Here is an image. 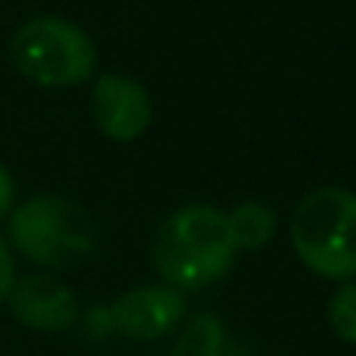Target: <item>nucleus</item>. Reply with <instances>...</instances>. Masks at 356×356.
<instances>
[{"label":"nucleus","mask_w":356,"mask_h":356,"mask_svg":"<svg viewBox=\"0 0 356 356\" xmlns=\"http://www.w3.org/2000/svg\"><path fill=\"white\" fill-rule=\"evenodd\" d=\"M4 224V241L11 245L15 259H25L46 273H63L88 262L98 252L102 238L95 213L63 193L25 196L22 203H15Z\"/></svg>","instance_id":"obj_2"},{"label":"nucleus","mask_w":356,"mask_h":356,"mask_svg":"<svg viewBox=\"0 0 356 356\" xmlns=\"http://www.w3.org/2000/svg\"><path fill=\"white\" fill-rule=\"evenodd\" d=\"M328 328L335 332L339 342L356 346V280L339 283L335 293L328 297Z\"/></svg>","instance_id":"obj_10"},{"label":"nucleus","mask_w":356,"mask_h":356,"mask_svg":"<svg viewBox=\"0 0 356 356\" xmlns=\"http://www.w3.org/2000/svg\"><path fill=\"white\" fill-rule=\"evenodd\" d=\"M4 307L11 311V318L39 335H63L74 332L81 325V297L77 290L60 276V273H46V269H32V273H18Z\"/></svg>","instance_id":"obj_6"},{"label":"nucleus","mask_w":356,"mask_h":356,"mask_svg":"<svg viewBox=\"0 0 356 356\" xmlns=\"http://www.w3.org/2000/svg\"><path fill=\"white\" fill-rule=\"evenodd\" d=\"M105 321V335H119L129 342H157L175 335L189 318L186 293L168 283H140L122 290L108 307H98Z\"/></svg>","instance_id":"obj_5"},{"label":"nucleus","mask_w":356,"mask_h":356,"mask_svg":"<svg viewBox=\"0 0 356 356\" xmlns=\"http://www.w3.org/2000/svg\"><path fill=\"white\" fill-rule=\"evenodd\" d=\"M168 356H224V321L213 311H196L186 318Z\"/></svg>","instance_id":"obj_9"},{"label":"nucleus","mask_w":356,"mask_h":356,"mask_svg":"<svg viewBox=\"0 0 356 356\" xmlns=\"http://www.w3.org/2000/svg\"><path fill=\"white\" fill-rule=\"evenodd\" d=\"M290 248L321 280H356V193L346 186L304 193L290 213Z\"/></svg>","instance_id":"obj_3"},{"label":"nucleus","mask_w":356,"mask_h":356,"mask_svg":"<svg viewBox=\"0 0 356 356\" xmlns=\"http://www.w3.org/2000/svg\"><path fill=\"white\" fill-rule=\"evenodd\" d=\"M88 108L98 133L112 143H133L154 122L150 91L136 77H126V74H102L91 88Z\"/></svg>","instance_id":"obj_7"},{"label":"nucleus","mask_w":356,"mask_h":356,"mask_svg":"<svg viewBox=\"0 0 356 356\" xmlns=\"http://www.w3.org/2000/svg\"><path fill=\"white\" fill-rule=\"evenodd\" d=\"M15 203H18V182H15L11 168H8L4 161H0V224H4V220L11 217Z\"/></svg>","instance_id":"obj_12"},{"label":"nucleus","mask_w":356,"mask_h":356,"mask_svg":"<svg viewBox=\"0 0 356 356\" xmlns=\"http://www.w3.org/2000/svg\"><path fill=\"white\" fill-rule=\"evenodd\" d=\"M238 245L227 224V210L213 203H186L171 210L150 241V266L157 283H168L182 293L207 290L220 283L234 262Z\"/></svg>","instance_id":"obj_1"},{"label":"nucleus","mask_w":356,"mask_h":356,"mask_svg":"<svg viewBox=\"0 0 356 356\" xmlns=\"http://www.w3.org/2000/svg\"><path fill=\"white\" fill-rule=\"evenodd\" d=\"M15 280H18V259H15L11 245L4 241V234H0V307H4V300H8Z\"/></svg>","instance_id":"obj_11"},{"label":"nucleus","mask_w":356,"mask_h":356,"mask_svg":"<svg viewBox=\"0 0 356 356\" xmlns=\"http://www.w3.org/2000/svg\"><path fill=\"white\" fill-rule=\"evenodd\" d=\"M227 224H231V234H234V245L238 252H262L276 231H280V217L269 203L262 200H241L227 210Z\"/></svg>","instance_id":"obj_8"},{"label":"nucleus","mask_w":356,"mask_h":356,"mask_svg":"<svg viewBox=\"0 0 356 356\" xmlns=\"http://www.w3.org/2000/svg\"><path fill=\"white\" fill-rule=\"evenodd\" d=\"M11 63L35 88H77L95 77L98 49L81 25L39 15L11 35Z\"/></svg>","instance_id":"obj_4"}]
</instances>
